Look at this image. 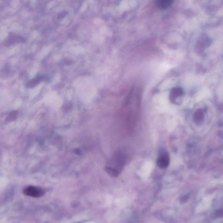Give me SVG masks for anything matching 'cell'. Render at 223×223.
<instances>
[{
	"instance_id": "cell-7",
	"label": "cell",
	"mask_w": 223,
	"mask_h": 223,
	"mask_svg": "<svg viewBox=\"0 0 223 223\" xmlns=\"http://www.w3.org/2000/svg\"><path fill=\"white\" fill-rule=\"evenodd\" d=\"M105 170L109 173V175L112 176L113 177H117L119 174V171L113 167L106 166L105 167Z\"/></svg>"
},
{
	"instance_id": "cell-9",
	"label": "cell",
	"mask_w": 223,
	"mask_h": 223,
	"mask_svg": "<svg viewBox=\"0 0 223 223\" xmlns=\"http://www.w3.org/2000/svg\"><path fill=\"white\" fill-rule=\"evenodd\" d=\"M215 216L217 217H223V209L218 210L216 211Z\"/></svg>"
},
{
	"instance_id": "cell-3",
	"label": "cell",
	"mask_w": 223,
	"mask_h": 223,
	"mask_svg": "<svg viewBox=\"0 0 223 223\" xmlns=\"http://www.w3.org/2000/svg\"><path fill=\"white\" fill-rule=\"evenodd\" d=\"M183 94H184V91L181 88L175 87L173 88L170 91L169 99L170 101L173 103H179Z\"/></svg>"
},
{
	"instance_id": "cell-5",
	"label": "cell",
	"mask_w": 223,
	"mask_h": 223,
	"mask_svg": "<svg viewBox=\"0 0 223 223\" xmlns=\"http://www.w3.org/2000/svg\"><path fill=\"white\" fill-rule=\"evenodd\" d=\"M205 119V113L202 109H197L193 115V120L197 124H201Z\"/></svg>"
},
{
	"instance_id": "cell-8",
	"label": "cell",
	"mask_w": 223,
	"mask_h": 223,
	"mask_svg": "<svg viewBox=\"0 0 223 223\" xmlns=\"http://www.w3.org/2000/svg\"><path fill=\"white\" fill-rule=\"evenodd\" d=\"M43 79L41 77H39L31 80L28 83V87H33L34 86H36L41 81V80H42V79Z\"/></svg>"
},
{
	"instance_id": "cell-6",
	"label": "cell",
	"mask_w": 223,
	"mask_h": 223,
	"mask_svg": "<svg viewBox=\"0 0 223 223\" xmlns=\"http://www.w3.org/2000/svg\"><path fill=\"white\" fill-rule=\"evenodd\" d=\"M174 0H156V6L161 9H166L172 5Z\"/></svg>"
},
{
	"instance_id": "cell-4",
	"label": "cell",
	"mask_w": 223,
	"mask_h": 223,
	"mask_svg": "<svg viewBox=\"0 0 223 223\" xmlns=\"http://www.w3.org/2000/svg\"><path fill=\"white\" fill-rule=\"evenodd\" d=\"M156 165L160 169L167 168L170 164V156L167 152H164L158 157L156 160Z\"/></svg>"
},
{
	"instance_id": "cell-2",
	"label": "cell",
	"mask_w": 223,
	"mask_h": 223,
	"mask_svg": "<svg viewBox=\"0 0 223 223\" xmlns=\"http://www.w3.org/2000/svg\"><path fill=\"white\" fill-rule=\"evenodd\" d=\"M23 193L25 195L33 197H40L43 196L45 193L44 190L34 186H28L23 190Z\"/></svg>"
},
{
	"instance_id": "cell-1",
	"label": "cell",
	"mask_w": 223,
	"mask_h": 223,
	"mask_svg": "<svg viewBox=\"0 0 223 223\" xmlns=\"http://www.w3.org/2000/svg\"><path fill=\"white\" fill-rule=\"evenodd\" d=\"M141 95L137 89H133L127 96L121 109V115L127 120H134L139 115Z\"/></svg>"
}]
</instances>
